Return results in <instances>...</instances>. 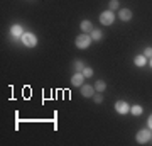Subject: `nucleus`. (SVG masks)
Returning <instances> with one entry per match:
<instances>
[{"instance_id": "obj_21", "label": "nucleus", "mask_w": 152, "mask_h": 146, "mask_svg": "<svg viewBox=\"0 0 152 146\" xmlns=\"http://www.w3.org/2000/svg\"><path fill=\"white\" fill-rule=\"evenodd\" d=\"M151 66H152V58H151Z\"/></svg>"}, {"instance_id": "obj_7", "label": "nucleus", "mask_w": 152, "mask_h": 146, "mask_svg": "<svg viewBox=\"0 0 152 146\" xmlns=\"http://www.w3.org/2000/svg\"><path fill=\"white\" fill-rule=\"evenodd\" d=\"M81 95H83V97H93V95H95V87H91V85H81Z\"/></svg>"}, {"instance_id": "obj_20", "label": "nucleus", "mask_w": 152, "mask_h": 146, "mask_svg": "<svg viewBox=\"0 0 152 146\" xmlns=\"http://www.w3.org/2000/svg\"><path fill=\"white\" fill-rule=\"evenodd\" d=\"M147 126H149V127L152 129V114L149 116V119H147Z\"/></svg>"}, {"instance_id": "obj_8", "label": "nucleus", "mask_w": 152, "mask_h": 146, "mask_svg": "<svg viewBox=\"0 0 152 146\" xmlns=\"http://www.w3.org/2000/svg\"><path fill=\"white\" fill-rule=\"evenodd\" d=\"M10 34L14 36V38H22V34H24V29H22V26L15 24V26H12V27H10Z\"/></svg>"}, {"instance_id": "obj_19", "label": "nucleus", "mask_w": 152, "mask_h": 146, "mask_svg": "<svg viewBox=\"0 0 152 146\" xmlns=\"http://www.w3.org/2000/svg\"><path fill=\"white\" fill-rule=\"evenodd\" d=\"M93 100H95L96 104H100L102 100H103V97H102V95H93Z\"/></svg>"}, {"instance_id": "obj_6", "label": "nucleus", "mask_w": 152, "mask_h": 146, "mask_svg": "<svg viewBox=\"0 0 152 146\" xmlns=\"http://www.w3.org/2000/svg\"><path fill=\"white\" fill-rule=\"evenodd\" d=\"M83 82H85V75H83L81 71H76L75 75H73V78H71V83L75 87H81Z\"/></svg>"}, {"instance_id": "obj_1", "label": "nucleus", "mask_w": 152, "mask_h": 146, "mask_svg": "<svg viewBox=\"0 0 152 146\" xmlns=\"http://www.w3.org/2000/svg\"><path fill=\"white\" fill-rule=\"evenodd\" d=\"M91 36L90 34H86V33H83V34H80L78 38L75 39V44H76V48H80V49H85V48H88L90 44H91Z\"/></svg>"}, {"instance_id": "obj_13", "label": "nucleus", "mask_w": 152, "mask_h": 146, "mask_svg": "<svg viewBox=\"0 0 152 146\" xmlns=\"http://www.w3.org/2000/svg\"><path fill=\"white\" fill-rule=\"evenodd\" d=\"M105 88H107V83H105L103 80H98L96 83H95V90H96L98 93H100V92H103Z\"/></svg>"}, {"instance_id": "obj_4", "label": "nucleus", "mask_w": 152, "mask_h": 146, "mask_svg": "<svg viewBox=\"0 0 152 146\" xmlns=\"http://www.w3.org/2000/svg\"><path fill=\"white\" fill-rule=\"evenodd\" d=\"M20 41L26 44L27 48H34V46L37 44V38H36L32 33H24L22 34V38H20Z\"/></svg>"}, {"instance_id": "obj_9", "label": "nucleus", "mask_w": 152, "mask_h": 146, "mask_svg": "<svg viewBox=\"0 0 152 146\" xmlns=\"http://www.w3.org/2000/svg\"><path fill=\"white\" fill-rule=\"evenodd\" d=\"M118 17H120V21H130L132 19V10H129V9H122L120 10V14H118Z\"/></svg>"}, {"instance_id": "obj_10", "label": "nucleus", "mask_w": 152, "mask_h": 146, "mask_svg": "<svg viewBox=\"0 0 152 146\" xmlns=\"http://www.w3.org/2000/svg\"><path fill=\"white\" fill-rule=\"evenodd\" d=\"M80 27H81V31H83V33H91V31H93V24H91V22H90V21H83L81 22V24H80Z\"/></svg>"}, {"instance_id": "obj_15", "label": "nucleus", "mask_w": 152, "mask_h": 146, "mask_svg": "<svg viewBox=\"0 0 152 146\" xmlns=\"http://www.w3.org/2000/svg\"><path fill=\"white\" fill-rule=\"evenodd\" d=\"M142 110H144V109H142L140 105H134V107H130V112L134 114V116H140Z\"/></svg>"}, {"instance_id": "obj_5", "label": "nucleus", "mask_w": 152, "mask_h": 146, "mask_svg": "<svg viewBox=\"0 0 152 146\" xmlns=\"http://www.w3.org/2000/svg\"><path fill=\"white\" fill-rule=\"evenodd\" d=\"M115 110L118 114H127V112H130V105L125 100H117L115 102Z\"/></svg>"}, {"instance_id": "obj_18", "label": "nucleus", "mask_w": 152, "mask_h": 146, "mask_svg": "<svg viewBox=\"0 0 152 146\" xmlns=\"http://www.w3.org/2000/svg\"><path fill=\"white\" fill-rule=\"evenodd\" d=\"M144 56H145V58H152V48L151 46L144 49Z\"/></svg>"}, {"instance_id": "obj_14", "label": "nucleus", "mask_w": 152, "mask_h": 146, "mask_svg": "<svg viewBox=\"0 0 152 146\" xmlns=\"http://www.w3.org/2000/svg\"><path fill=\"white\" fill-rule=\"evenodd\" d=\"M73 66H75V70H76V71H83V68H85V63H83L81 60H75Z\"/></svg>"}, {"instance_id": "obj_17", "label": "nucleus", "mask_w": 152, "mask_h": 146, "mask_svg": "<svg viewBox=\"0 0 152 146\" xmlns=\"http://www.w3.org/2000/svg\"><path fill=\"white\" fill-rule=\"evenodd\" d=\"M117 9H120L118 0H110V10H117Z\"/></svg>"}, {"instance_id": "obj_12", "label": "nucleus", "mask_w": 152, "mask_h": 146, "mask_svg": "<svg viewBox=\"0 0 152 146\" xmlns=\"http://www.w3.org/2000/svg\"><path fill=\"white\" fill-rule=\"evenodd\" d=\"M90 36H91L93 41H100V39L103 38V34H102V31H98V29H93L91 33H90Z\"/></svg>"}, {"instance_id": "obj_11", "label": "nucleus", "mask_w": 152, "mask_h": 146, "mask_svg": "<svg viewBox=\"0 0 152 146\" xmlns=\"http://www.w3.org/2000/svg\"><path fill=\"white\" fill-rule=\"evenodd\" d=\"M134 63H135L137 66H144L147 63V58L144 56V54H139V56H135V58H134Z\"/></svg>"}, {"instance_id": "obj_2", "label": "nucleus", "mask_w": 152, "mask_h": 146, "mask_svg": "<svg viewBox=\"0 0 152 146\" xmlns=\"http://www.w3.org/2000/svg\"><path fill=\"white\" fill-rule=\"evenodd\" d=\"M152 139V129L151 127H145V129H140L137 133V143H140V145H145L149 141Z\"/></svg>"}, {"instance_id": "obj_3", "label": "nucleus", "mask_w": 152, "mask_h": 146, "mask_svg": "<svg viewBox=\"0 0 152 146\" xmlns=\"http://www.w3.org/2000/svg\"><path fill=\"white\" fill-rule=\"evenodd\" d=\"M113 21H115L113 10H107V12H102V14H100V22H102L103 26H112Z\"/></svg>"}, {"instance_id": "obj_16", "label": "nucleus", "mask_w": 152, "mask_h": 146, "mask_svg": "<svg viewBox=\"0 0 152 146\" xmlns=\"http://www.w3.org/2000/svg\"><path fill=\"white\" fill-rule=\"evenodd\" d=\"M81 73L85 75V78H90V76H93V70H91V68H88V66H85V68H83Z\"/></svg>"}]
</instances>
